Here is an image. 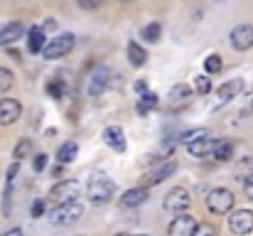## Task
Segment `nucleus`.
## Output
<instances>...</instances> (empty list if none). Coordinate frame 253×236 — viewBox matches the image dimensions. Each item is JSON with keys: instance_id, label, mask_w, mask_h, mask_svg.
<instances>
[{"instance_id": "obj_1", "label": "nucleus", "mask_w": 253, "mask_h": 236, "mask_svg": "<svg viewBox=\"0 0 253 236\" xmlns=\"http://www.w3.org/2000/svg\"><path fill=\"white\" fill-rule=\"evenodd\" d=\"M116 194V182L111 177H103V175H96L91 182H88V199L91 204L101 207V204H108Z\"/></svg>"}, {"instance_id": "obj_2", "label": "nucleus", "mask_w": 253, "mask_h": 236, "mask_svg": "<svg viewBox=\"0 0 253 236\" xmlns=\"http://www.w3.org/2000/svg\"><path fill=\"white\" fill-rule=\"evenodd\" d=\"M234 202H236V197H234V192L231 189H226V187H214L209 194H207V209L211 212V214H216V217H224V214H229L231 209H234Z\"/></svg>"}, {"instance_id": "obj_3", "label": "nucleus", "mask_w": 253, "mask_h": 236, "mask_svg": "<svg viewBox=\"0 0 253 236\" xmlns=\"http://www.w3.org/2000/svg\"><path fill=\"white\" fill-rule=\"evenodd\" d=\"M84 217V204L77 199V202H64V204H57L52 212H49V222L57 224V227H69L74 222H79Z\"/></svg>"}, {"instance_id": "obj_4", "label": "nucleus", "mask_w": 253, "mask_h": 236, "mask_svg": "<svg viewBox=\"0 0 253 236\" xmlns=\"http://www.w3.org/2000/svg\"><path fill=\"white\" fill-rule=\"evenodd\" d=\"M74 45H77V37H74L72 32H62V35H57L54 40H49V42L44 45L42 57H44L47 62L62 59V57H67V54L74 49Z\"/></svg>"}, {"instance_id": "obj_5", "label": "nucleus", "mask_w": 253, "mask_h": 236, "mask_svg": "<svg viewBox=\"0 0 253 236\" xmlns=\"http://www.w3.org/2000/svg\"><path fill=\"white\" fill-rule=\"evenodd\" d=\"M189 204H192V192L187 189V187H172L168 194H165V199H163V209L165 212H172V214H182V212H187L189 209Z\"/></svg>"}, {"instance_id": "obj_6", "label": "nucleus", "mask_w": 253, "mask_h": 236, "mask_svg": "<svg viewBox=\"0 0 253 236\" xmlns=\"http://www.w3.org/2000/svg\"><path fill=\"white\" fill-rule=\"evenodd\" d=\"M49 197L57 202V204H64V202H77L79 199V182L77 180H62L52 187Z\"/></svg>"}, {"instance_id": "obj_7", "label": "nucleus", "mask_w": 253, "mask_h": 236, "mask_svg": "<svg viewBox=\"0 0 253 236\" xmlns=\"http://www.w3.org/2000/svg\"><path fill=\"white\" fill-rule=\"evenodd\" d=\"M229 45L236 52H246L253 47V25H236L229 32Z\"/></svg>"}, {"instance_id": "obj_8", "label": "nucleus", "mask_w": 253, "mask_h": 236, "mask_svg": "<svg viewBox=\"0 0 253 236\" xmlns=\"http://www.w3.org/2000/svg\"><path fill=\"white\" fill-rule=\"evenodd\" d=\"M231 217H229V229L234 232V234L239 236H246L253 232V212L251 209H231L229 212Z\"/></svg>"}, {"instance_id": "obj_9", "label": "nucleus", "mask_w": 253, "mask_h": 236, "mask_svg": "<svg viewBox=\"0 0 253 236\" xmlns=\"http://www.w3.org/2000/svg\"><path fill=\"white\" fill-rule=\"evenodd\" d=\"M108 84H111V69L108 67H96L93 74L88 77V96L91 98L103 96V91L108 89Z\"/></svg>"}, {"instance_id": "obj_10", "label": "nucleus", "mask_w": 253, "mask_h": 236, "mask_svg": "<svg viewBox=\"0 0 253 236\" xmlns=\"http://www.w3.org/2000/svg\"><path fill=\"white\" fill-rule=\"evenodd\" d=\"M197 219L187 212H182L179 217H174L168 227V236H194V229H197Z\"/></svg>"}, {"instance_id": "obj_11", "label": "nucleus", "mask_w": 253, "mask_h": 236, "mask_svg": "<svg viewBox=\"0 0 253 236\" xmlns=\"http://www.w3.org/2000/svg\"><path fill=\"white\" fill-rule=\"evenodd\" d=\"M241 89H244V79H231V81L221 84L219 91H216V103L211 106V111H216V108H221L224 103H229L231 98H236V96L241 94Z\"/></svg>"}, {"instance_id": "obj_12", "label": "nucleus", "mask_w": 253, "mask_h": 236, "mask_svg": "<svg viewBox=\"0 0 253 236\" xmlns=\"http://www.w3.org/2000/svg\"><path fill=\"white\" fill-rule=\"evenodd\" d=\"M22 116V103L17 98H0V126H12Z\"/></svg>"}, {"instance_id": "obj_13", "label": "nucleus", "mask_w": 253, "mask_h": 236, "mask_svg": "<svg viewBox=\"0 0 253 236\" xmlns=\"http://www.w3.org/2000/svg\"><path fill=\"white\" fill-rule=\"evenodd\" d=\"M150 197V189L148 187H133V189H126L123 197H121V207L123 209H135L140 204H145Z\"/></svg>"}, {"instance_id": "obj_14", "label": "nucleus", "mask_w": 253, "mask_h": 236, "mask_svg": "<svg viewBox=\"0 0 253 236\" xmlns=\"http://www.w3.org/2000/svg\"><path fill=\"white\" fill-rule=\"evenodd\" d=\"M103 143L108 148H113L116 153H123L126 150V136H123V128L121 126H106L103 128Z\"/></svg>"}, {"instance_id": "obj_15", "label": "nucleus", "mask_w": 253, "mask_h": 236, "mask_svg": "<svg viewBox=\"0 0 253 236\" xmlns=\"http://www.w3.org/2000/svg\"><path fill=\"white\" fill-rule=\"evenodd\" d=\"M174 170H177V162H174V160H168V162H160V165H158L155 170H150V172L145 175V182L155 187V185L165 182L168 177H172V175H174Z\"/></svg>"}, {"instance_id": "obj_16", "label": "nucleus", "mask_w": 253, "mask_h": 236, "mask_svg": "<svg viewBox=\"0 0 253 236\" xmlns=\"http://www.w3.org/2000/svg\"><path fill=\"white\" fill-rule=\"evenodd\" d=\"M214 145H216V138L204 136V138H199V141L189 143V145H187V150H189V155L192 157H209L211 153H214Z\"/></svg>"}, {"instance_id": "obj_17", "label": "nucleus", "mask_w": 253, "mask_h": 236, "mask_svg": "<svg viewBox=\"0 0 253 236\" xmlns=\"http://www.w3.org/2000/svg\"><path fill=\"white\" fill-rule=\"evenodd\" d=\"M22 35H25L22 22H10V25H5V27L0 30V47H10V45H15Z\"/></svg>"}, {"instance_id": "obj_18", "label": "nucleus", "mask_w": 253, "mask_h": 236, "mask_svg": "<svg viewBox=\"0 0 253 236\" xmlns=\"http://www.w3.org/2000/svg\"><path fill=\"white\" fill-rule=\"evenodd\" d=\"M44 45H47L44 30H42V27H30V30H27V49H30L32 54H42Z\"/></svg>"}, {"instance_id": "obj_19", "label": "nucleus", "mask_w": 253, "mask_h": 236, "mask_svg": "<svg viewBox=\"0 0 253 236\" xmlns=\"http://www.w3.org/2000/svg\"><path fill=\"white\" fill-rule=\"evenodd\" d=\"M126 52H128V62L133 64V67H145V62H148V52L138 45V42H128V47H126Z\"/></svg>"}, {"instance_id": "obj_20", "label": "nucleus", "mask_w": 253, "mask_h": 236, "mask_svg": "<svg viewBox=\"0 0 253 236\" xmlns=\"http://www.w3.org/2000/svg\"><path fill=\"white\" fill-rule=\"evenodd\" d=\"M211 157L219 160V162H229L234 157V143L231 141H224V138H216V145H214Z\"/></svg>"}, {"instance_id": "obj_21", "label": "nucleus", "mask_w": 253, "mask_h": 236, "mask_svg": "<svg viewBox=\"0 0 253 236\" xmlns=\"http://www.w3.org/2000/svg\"><path fill=\"white\" fill-rule=\"evenodd\" d=\"M158 103H160V98H158L155 91H143L140 94V101H138V113L140 116H148L153 108H158Z\"/></svg>"}, {"instance_id": "obj_22", "label": "nucleus", "mask_w": 253, "mask_h": 236, "mask_svg": "<svg viewBox=\"0 0 253 236\" xmlns=\"http://www.w3.org/2000/svg\"><path fill=\"white\" fill-rule=\"evenodd\" d=\"M77 153H79V145H77L74 141H69V143H64V145L57 150V160H59L62 165H69V162H74Z\"/></svg>"}, {"instance_id": "obj_23", "label": "nucleus", "mask_w": 253, "mask_h": 236, "mask_svg": "<svg viewBox=\"0 0 253 236\" xmlns=\"http://www.w3.org/2000/svg\"><path fill=\"white\" fill-rule=\"evenodd\" d=\"M160 35H163V25H160V22H150V25H145V27L140 30V37H143L145 42H158Z\"/></svg>"}, {"instance_id": "obj_24", "label": "nucleus", "mask_w": 253, "mask_h": 236, "mask_svg": "<svg viewBox=\"0 0 253 236\" xmlns=\"http://www.w3.org/2000/svg\"><path fill=\"white\" fill-rule=\"evenodd\" d=\"M32 155V141L30 138H22L17 145H15V150H12V157H15V162H20V160H25V157Z\"/></svg>"}, {"instance_id": "obj_25", "label": "nucleus", "mask_w": 253, "mask_h": 236, "mask_svg": "<svg viewBox=\"0 0 253 236\" xmlns=\"http://www.w3.org/2000/svg\"><path fill=\"white\" fill-rule=\"evenodd\" d=\"M169 98L172 101H187V98H192V89L187 84H174L169 89Z\"/></svg>"}, {"instance_id": "obj_26", "label": "nucleus", "mask_w": 253, "mask_h": 236, "mask_svg": "<svg viewBox=\"0 0 253 236\" xmlns=\"http://www.w3.org/2000/svg\"><path fill=\"white\" fill-rule=\"evenodd\" d=\"M221 69H224V62H221L219 54H209V57L204 59V72H207V74H219Z\"/></svg>"}, {"instance_id": "obj_27", "label": "nucleus", "mask_w": 253, "mask_h": 236, "mask_svg": "<svg viewBox=\"0 0 253 236\" xmlns=\"http://www.w3.org/2000/svg\"><path fill=\"white\" fill-rule=\"evenodd\" d=\"M64 91H67V84H64L62 79H54V81H49V84H47V94H49L52 98H62V96H64Z\"/></svg>"}, {"instance_id": "obj_28", "label": "nucleus", "mask_w": 253, "mask_h": 236, "mask_svg": "<svg viewBox=\"0 0 253 236\" xmlns=\"http://www.w3.org/2000/svg\"><path fill=\"white\" fill-rule=\"evenodd\" d=\"M12 84H15V74H12L10 69L0 67V94L10 91V89H12Z\"/></svg>"}, {"instance_id": "obj_29", "label": "nucleus", "mask_w": 253, "mask_h": 236, "mask_svg": "<svg viewBox=\"0 0 253 236\" xmlns=\"http://www.w3.org/2000/svg\"><path fill=\"white\" fill-rule=\"evenodd\" d=\"M194 89H197V94L207 96V94L211 91V79L207 77V74H199V77H194Z\"/></svg>"}, {"instance_id": "obj_30", "label": "nucleus", "mask_w": 253, "mask_h": 236, "mask_svg": "<svg viewBox=\"0 0 253 236\" xmlns=\"http://www.w3.org/2000/svg\"><path fill=\"white\" fill-rule=\"evenodd\" d=\"M204 136H209V131H207V128H194V131L182 133V143H184V145H189V143H194V141H199V138H204Z\"/></svg>"}, {"instance_id": "obj_31", "label": "nucleus", "mask_w": 253, "mask_h": 236, "mask_svg": "<svg viewBox=\"0 0 253 236\" xmlns=\"http://www.w3.org/2000/svg\"><path fill=\"white\" fill-rule=\"evenodd\" d=\"M251 172H253V160L251 157H244V160L236 165V177H239V180H244V177H246V175H251Z\"/></svg>"}, {"instance_id": "obj_32", "label": "nucleus", "mask_w": 253, "mask_h": 236, "mask_svg": "<svg viewBox=\"0 0 253 236\" xmlns=\"http://www.w3.org/2000/svg\"><path fill=\"white\" fill-rule=\"evenodd\" d=\"M194 236H216V229H214L211 224H197Z\"/></svg>"}, {"instance_id": "obj_33", "label": "nucleus", "mask_w": 253, "mask_h": 236, "mask_svg": "<svg viewBox=\"0 0 253 236\" xmlns=\"http://www.w3.org/2000/svg\"><path fill=\"white\" fill-rule=\"evenodd\" d=\"M44 167H47V155H44V153L32 157V170H35V172H42Z\"/></svg>"}, {"instance_id": "obj_34", "label": "nucleus", "mask_w": 253, "mask_h": 236, "mask_svg": "<svg viewBox=\"0 0 253 236\" xmlns=\"http://www.w3.org/2000/svg\"><path fill=\"white\" fill-rule=\"evenodd\" d=\"M106 0H77V5L82 7V10H96V7H101Z\"/></svg>"}, {"instance_id": "obj_35", "label": "nucleus", "mask_w": 253, "mask_h": 236, "mask_svg": "<svg viewBox=\"0 0 253 236\" xmlns=\"http://www.w3.org/2000/svg\"><path fill=\"white\" fill-rule=\"evenodd\" d=\"M30 214H32L35 219H37V217H42V214H44V199H37V202L30 207Z\"/></svg>"}, {"instance_id": "obj_36", "label": "nucleus", "mask_w": 253, "mask_h": 236, "mask_svg": "<svg viewBox=\"0 0 253 236\" xmlns=\"http://www.w3.org/2000/svg\"><path fill=\"white\" fill-rule=\"evenodd\" d=\"M241 182H244V192H246V197H249V199H253V172H251V175H246Z\"/></svg>"}, {"instance_id": "obj_37", "label": "nucleus", "mask_w": 253, "mask_h": 236, "mask_svg": "<svg viewBox=\"0 0 253 236\" xmlns=\"http://www.w3.org/2000/svg\"><path fill=\"white\" fill-rule=\"evenodd\" d=\"M0 236H22V229H20V227H15V229H7L5 234H0Z\"/></svg>"}, {"instance_id": "obj_38", "label": "nucleus", "mask_w": 253, "mask_h": 236, "mask_svg": "<svg viewBox=\"0 0 253 236\" xmlns=\"http://www.w3.org/2000/svg\"><path fill=\"white\" fill-rule=\"evenodd\" d=\"M54 27H57V20H52V17H49V20L44 22V27H42V30H54Z\"/></svg>"}, {"instance_id": "obj_39", "label": "nucleus", "mask_w": 253, "mask_h": 236, "mask_svg": "<svg viewBox=\"0 0 253 236\" xmlns=\"http://www.w3.org/2000/svg\"><path fill=\"white\" fill-rule=\"evenodd\" d=\"M116 236H130V234H126V232H121V234H116Z\"/></svg>"}, {"instance_id": "obj_40", "label": "nucleus", "mask_w": 253, "mask_h": 236, "mask_svg": "<svg viewBox=\"0 0 253 236\" xmlns=\"http://www.w3.org/2000/svg\"><path fill=\"white\" fill-rule=\"evenodd\" d=\"M121 2H133V0H121Z\"/></svg>"}, {"instance_id": "obj_41", "label": "nucleus", "mask_w": 253, "mask_h": 236, "mask_svg": "<svg viewBox=\"0 0 253 236\" xmlns=\"http://www.w3.org/2000/svg\"><path fill=\"white\" fill-rule=\"evenodd\" d=\"M135 236H150V234H135Z\"/></svg>"}, {"instance_id": "obj_42", "label": "nucleus", "mask_w": 253, "mask_h": 236, "mask_svg": "<svg viewBox=\"0 0 253 236\" xmlns=\"http://www.w3.org/2000/svg\"><path fill=\"white\" fill-rule=\"evenodd\" d=\"M216 2H224V0H216Z\"/></svg>"}, {"instance_id": "obj_43", "label": "nucleus", "mask_w": 253, "mask_h": 236, "mask_svg": "<svg viewBox=\"0 0 253 236\" xmlns=\"http://www.w3.org/2000/svg\"><path fill=\"white\" fill-rule=\"evenodd\" d=\"M251 111H253V103H251Z\"/></svg>"}, {"instance_id": "obj_44", "label": "nucleus", "mask_w": 253, "mask_h": 236, "mask_svg": "<svg viewBox=\"0 0 253 236\" xmlns=\"http://www.w3.org/2000/svg\"><path fill=\"white\" fill-rule=\"evenodd\" d=\"M79 236H84V234H79Z\"/></svg>"}]
</instances>
